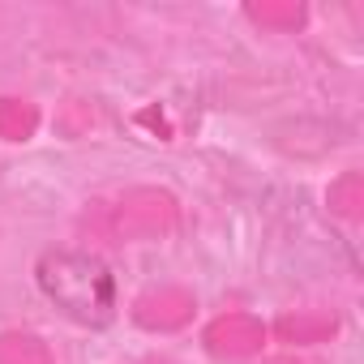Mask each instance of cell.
<instances>
[{"label": "cell", "mask_w": 364, "mask_h": 364, "mask_svg": "<svg viewBox=\"0 0 364 364\" xmlns=\"http://www.w3.org/2000/svg\"><path fill=\"white\" fill-rule=\"evenodd\" d=\"M35 287L73 326L103 330V326L116 321V309H120L116 274L90 249H69V245L43 249L39 262H35Z\"/></svg>", "instance_id": "cell-1"}]
</instances>
